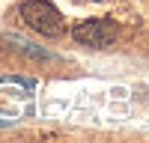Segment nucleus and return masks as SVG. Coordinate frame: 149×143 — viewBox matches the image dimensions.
<instances>
[{"label":"nucleus","mask_w":149,"mask_h":143,"mask_svg":"<svg viewBox=\"0 0 149 143\" xmlns=\"http://www.w3.org/2000/svg\"><path fill=\"white\" fill-rule=\"evenodd\" d=\"M21 18L39 36H48V39H57V36L66 33L63 15H60L57 6H51L48 0H24L21 3Z\"/></svg>","instance_id":"f257e3e1"},{"label":"nucleus","mask_w":149,"mask_h":143,"mask_svg":"<svg viewBox=\"0 0 149 143\" xmlns=\"http://www.w3.org/2000/svg\"><path fill=\"white\" fill-rule=\"evenodd\" d=\"M74 42H81L86 48H107L116 39V24L110 18H93V21H81L72 30Z\"/></svg>","instance_id":"f03ea898"},{"label":"nucleus","mask_w":149,"mask_h":143,"mask_svg":"<svg viewBox=\"0 0 149 143\" xmlns=\"http://www.w3.org/2000/svg\"><path fill=\"white\" fill-rule=\"evenodd\" d=\"M6 83H21V87H33V81L30 78H18V75H9V78H3Z\"/></svg>","instance_id":"7ed1b4c3"},{"label":"nucleus","mask_w":149,"mask_h":143,"mask_svg":"<svg viewBox=\"0 0 149 143\" xmlns=\"http://www.w3.org/2000/svg\"><path fill=\"white\" fill-rule=\"evenodd\" d=\"M78 3H95V0H78Z\"/></svg>","instance_id":"20e7f679"},{"label":"nucleus","mask_w":149,"mask_h":143,"mask_svg":"<svg viewBox=\"0 0 149 143\" xmlns=\"http://www.w3.org/2000/svg\"><path fill=\"white\" fill-rule=\"evenodd\" d=\"M0 125H6V122H3V119H0Z\"/></svg>","instance_id":"39448f33"}]
</instances>
